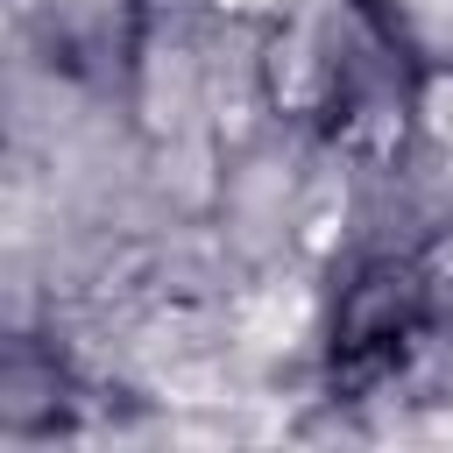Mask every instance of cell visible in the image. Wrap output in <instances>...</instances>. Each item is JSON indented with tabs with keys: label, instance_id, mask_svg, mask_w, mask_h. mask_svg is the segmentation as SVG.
Listing matches in <instances>:
<instances>
[{
	"label": "cell",
	"instance_id": "1",
	"mask_svg": "<svg viewBox=\"0 0 453 453\" xmlns=\"http://www.w3.org/2000/svg\"><path fill=\"white\" fill-rule=\"evenodd\" d=\"M425 326H432V283L418 276V262H368L333 319V389L347 396L382 389L411 361Z\"/></svg>",
	"mask_w": 453,
	"mask_h": 453
}]
</instances>
